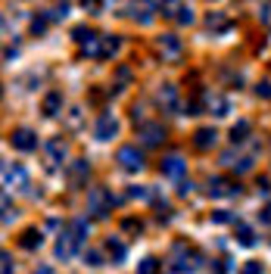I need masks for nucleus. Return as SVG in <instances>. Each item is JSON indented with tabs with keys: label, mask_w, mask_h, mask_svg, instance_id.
Returning a JSON list of instances; mask_svg holds the SVG:
<instances>
[{
	"label": "nucleus",
	"mask_w": 271,
	"mask_h": 274,
	"mask_svg": "<svg viewBox=\"0 0 271 274\" xmlns=\"http://www.w3.org/2000/svg\"><path fill=\"white\" fill-rule=\"evenodd\" d=\"M84 237H87V222L75 218V222H72V225L60 234V240H57V259H60V262H69L72 255L81 249Z\"/></svg>",
	"instance_id": "nucleus-1"
},
{
	"label": "nucleus",
	"mask_w": 271,
	"mask_h": 274,
	"mask_svg": "<svg viewBox=\"0 0 271 274\" xmlns=\"http://www.w3.org/2000/svg\"><path fill=\"white\" fill-rule=\"evenodd\" d=\"M113 206H116V199H113V193L106 190V187H90V193H87V209H90V215L94 218H106L113 212Z\"/></svg>",
	"instance_id": "nucleus-2"
},
{
	"label": "nucleus",
	"mask_w": 271,
	"mask_h": 274,
	"mask_svg": "<svg viewBox=\"0 0 271 274\" xmlns=\"http://www.w3.org/2000/svg\"><path fill=\"white\" fill-rule=\"evenodd\" d=\"M156 13H159L156 0H131V4H128V16L137 25H150L156 19Z\"/></svg>",
	"instance_id": "nucleus-3"
},
{
	"label": "nucleus",
	"mask_w": 271,
	"mask_h": 274,
	"mask_svg": "<svg viewBox=\"0 0 271 274\" xmlns=\"http://www.w3.org/2000/svg\"><path fill=\"white\" fill-rule=\"evenodd\" d=\"M10 143L19 153H31L34 147H38V137H34V131H28V128H16V131L10 134Z\"/></svg>",
	"instance_id": "nucleus-4"
},
{
	"label": "nucleus",
	"mask_w": 271,
	"mask_h": 274,
	"mask_svg": "<svg viewBox=\"0 0 271 274\" xmlns=\"http://www.w3.org/2000/svg\"><path fill=\"white\" fill-rule=\"evenodd\" d=\"M119 166L125 172H140L143 169V153L137 147H122L119 150Z\"/></svg>",
	"instance_id": "nucleus-5"
},
{
	"label": "nucleus",
	"mask_w": 271,
	"mask_h": 274,
	"mask_svg": "<svg viewBox=\"0 0 271 274\" xmlns=\"http://www.w3.org/2000/svg\"><path fill=\"white\" fill-rule=\"evenodd\" d=\"M140 140H143V147H159V143L166 140V128H162L159 122L140 125Z\"/></svg>",
	"instance_id": "nucleus-6"
},
{
	"label": "nucleus",
	"mask_w": 271,
	"mask_h": 274,
	"mask_svg": "<svg viewBox=\"0 0 271 274\" xmlns=\"http://www.w3.org/2000/svg\"><path fill=\"white\" fill-rule=\"evenodd\" d=\"M156 47H159V53H162L169 63L181 60V41L175 38V34H159V38H156Z\"/></svg>",
	"instance_id": "nucleus-7"
},
{
	"label": "nucleus",
	"mask_w": 271,
	"mask_h": 274,
	"mask_svg": "<svg viewBox=\"0 0 271 274\" xmlns=\"http://www.w3.org/2000/svg\"><path fill=\"white\" fill-rule=\"evenodd\" d=\"M116 134H119V119L110 116V113L100 116V119H97V128H94V137H97V140H113Z\"/></svg>",
	"instance_id": "nucleus-8"
},
{
	"label": "nucleus",
	"mask_w": 271,
	"mask_h": 274,
	"mask_svg": "<svg viewBox=\"0 0 271 274\" xmlns=\"http://www.w3.org/2000/svg\"><path fill=\"white\" fill-rule=\"evenodd\" d=\"M156 100H159L162 109L175 113V109H178V87H175V84H162V87H159V94H156Z\"/></svg>",
	"instance_id": "nucleus-9"
},
{
	"label": "nucleus",
	"mask_w": 271,
	"mask_h": 274,
	"mask_svg": "<svg viewBox=\"0 0 271 274\" xmlns=\"http://www.w3.org/2000/svg\"><path fill=\"white\" fill-rule=\"evenodd\" d=\"M159 169H162V175H166V178H181V175H184V169H187V162L181 159V156H166Z\"/></svg>",
	"instance_id": "nucleus-10"
},
{
	"label": "nucleus",
	"mask_w": 271,
	"mask_h": 274,
	"mask_svg": "<svg viewBox=\"0 0 271 274\" xmlns=\"http://www.w3.org/2000/svg\"><path fill=\"white\" fill-rule=\"evenodd\" d=\"M47 156H50V166H60V162L66 159V140H60V137H53V140H47Z\"/></svg>",
	"instance_id": "nucleus-11"
},
{
	"label": "nucleus",
	"mask_w": 271,
	"mask_h": 274,
	"mask_svg": "<svg viewBox=\"0 0 271 274\" xmlns=\"http://www.w3.org/2000/svg\"><path fill=\"white\" fill-rule=\"evenodd\" d=\"M81 53L84 57H94V60H103V34H90L81 44Z\"/></svg>",
	"instance_id": "nucleus-12"
},
{
	"label": "nucleus",
	"mask_w": 271,
	"mask_h": 274,
	"mask_svg": "<svg viewBox=\"0 0 271 274\" xmlns=\"http://www.w3.org/2000/svg\"><path fill=\"white\" fill-rule=\"evenodd\" d=\"M209 193L212 196H234V193H240V187H234L231 181H225V178H212Z\"/></svg>",
	"instance_id": "nucleus-13"
},
{
	"label": "nucleus",
	"mask_w": 271,
	"mask_h": 274,
	"mask_svg": "<svg viewBox=\"0 0 271 274\" xmlns=\"http://www.w3.org/2000/svg\"><path fill=\"white\" fill-rule=\"evenodd\" d=\"M215 140H219V131L215 128H200V131L193 134V143L200 150H209V147H215Z\"/></svg>",
	"instance_id": "nucleus-14"
},
{
	"label": "nucleus",
	"mask_w": 271,
	"mask_h": 274,
	"mask_svg": "<svg viewBox=\"0 0 271 274\" xmlns=\"http://www.w3.org/2000/svg\"><path fill=\"white\" fill-rule=\"evenodd\" d=\"M4 181H7V187H13V184L25 187V184H28V175H25V169H22V166H7Z\"/></svg>",
	"instance_id": "nucleus-15"
},
{
	"label": "nucleus",
	"mask_w": 271,
	"mask_h": 274,
	"mask_svg": "<svg viewBox=\"0 0 271 274\" xmlns=\"http://www.w3.org/2000/svg\"><path fill=\"white\" fill-rule=\"evenodd\" d=\"M87 175H90V166L84 159H78V162H72V169H69V178H72V184L75 187H81L84 181H87Z\"/></svg>",
	"instance_id": "nucleus-16"
},
{
	"label": "nucleus",
	"mask_w": 271,
	"mask_h": 274,
	"mask_svg": "<svg viewBox=\"0 0 271 274\" xmlns=\"http://www.w3.org/2000/svg\"><path fill=\"white\" fill-rule=\"evenodd\" d=\"M184 13V0H159V16L166 19H178Z\"/></svg>",
	"instance_id": "nucleus-17"
},
{
	"label": "nucleus",
	"mask_w": 271,
	"mask_h": 274,
	"mask_svg": "<svg viewBox=\"0 0 271 274\" xmlns=\"http://www.w3.org/2000/svg\"><path fill=\"white\" fill-rule=\"evenodd\" d=\"M249 131H252L249 122H237V125L231 128V143H234V147H237V143H243V140L249 137Z\"/></svg>",
	"instance_id": "nucleus-18"
},
{
	"label": "nucleus",
	"mask_w": 271,
	"mask_h": 274,
	"mask_svg": "<svg viewBox=\"0 0 271 274\" xmlns=\"http://www.w3.org/2000/svg\"><path fill=\"white\" fill-rule=\"evenodd\" d=\"M206 103H209V113H212V116H228V100H225V97L206 94Z\"/></svg>",
	"instance_id": "nucleus-19"
},
{
	"label": "nucleus",
	"mask_w": 271,
	"mask_h": 274,
	"mask_svg": "<svg viewBox=\"0 0 271 274\" xmlns=\"http://www.w3.org/2000/svg\"><path fill=\"white\" fill-rule=\"evenodd\" d=\"M60 106H63V97H60V94H47L41 109H44V116H57V113H60Z\"/></svg>",
	"instance_id": "nucleus-20"
},
{
	"label": "nucleus",
	"mask_w": 271,
	"mask_h": 274,
	"mask_svg": "<svg viewBox=\"0 0 271 274\" xmlns=\"http://www.w3.org/2000/svg\"><path fill=\"white\" fill-rule=\"evenodd\" d=\"M119 47H122V41H119V38H113V34H103V60L116 57Z\"/></svg>",
	"instance_id": "nucleus-21"
},
{
	"label": "nucleus",
	"mask_w": 271,
	"mask_h": 274,
	"mask_svg": "<svg viewBox=\"0 0 271 274\" xmlns=\"http://www.w3.org/2000/svg\"><path fill=\"white\" fill-rule=\"evenodd\" d=\"M106 249H110V255H113L116 262H122V259H125V252H128V249H125V243L116 240V237H110V240H106Z\"/></svg>",
	"instance_id": "nucleus-22"
},
{
	"label": "nucleus",
	"mask_w": 271,
	"mask_h": 274,
	"mask_svg": "<svg viewBox=\"0 0 271 274\" xmlns=\"http://www.w3.org/2000/svg\"><path fill=\"white\" fill-rule=\"evenodd\" d=\"M237 243H243V246H252V243H256V234H252L246 225H237Z\"/></svg>",
	"instance_id": "nucleus-23"
},
{
	"label": "nucleus",
	"mask_w": 271,
	"mask_h": 274,
	"mask_svg": "<svg viewBox=\"0 0 271 274\" xmlns=\"http://www.w3.org/2000/svg\"><path fill=\"white\" fill-rule=\"evenodd\" d=\"M22 246H25V249H38V246H41V234H38V231H25V234H22Z\"/></svg>",
	"instance_id": "nucleus-24"
},
{
	"label": "nucleus",
	"mask_w": 271,
	"mask_h": 274,
	"mask_svg": "<svg viewBox=\"0 0 271 274\" xmlns=\"http://www.w3.org/2000/svg\"><path fill=\"white\" fill-rule=\"evenodd\" d=\"M196 268V255H184V259H181L178 265H175V271L178 274H187V271H193Z\"/></svg>",
	"instance_id": "nucleus-25"
},
{
	"label": "nucleus",
	"mask_w": 271,
	"mask_h": 274,
	"mask_svg": "<svg viewBox=\"0 0 271 274\" xmlns=\"http://www.w3.org/2000/svg\"><path fill=\"white\" fill-rule=\"evenodd\" d=\"M156 268H159L156 259H143V262L137 265V274H156Z\"/></svg>",
	"instance_id": "nucleus-26"
},
{
	"label": "nucleus",
	"mask_w": 271,
	"mask_h": 274,
	"mask_svg": "<svg viewBox=\"0 0 271 274\" xmlns=\"http://www.w3.org/2000/svg\"><path fill=\"white\" fill-rule=\"evenodd\" d=\"M206 25H209V28H228V19H225L222 13H212L209 19H206Z\"/></svg>",
	"instance_id": "nucleus-27"
},
{
	"label": "nucleus",
	"mask_w": 271,
	"mask_h": 274,
	"mask_svg": "<svg viewBox=\"0 0 271 274\" xmlns=\"http://www.w3.org/2000/svg\"><path fill=\"white\" fill-rule=\"evenodd\" d=\"M47 22H50V16H38V19L31 22V34H44V31H47Z\"/></svg>",
	"instance_id": "nucleus-28"
},
{
	"label": "nucleus",
	"mask_w": 271,
	"mask_h": 274,
	"mask_svg": "<svg viewBox=\"0 0 271 274\" xmlns=\"http://www.w3.org/2000/svg\"><path fill=\"white\" fill-rule=\"evenodd\" d=\"M66 13H69V0H60V4H57V10L50 13V19H63Z\"/></svg>",
	"instance_id": "nucleus-29"
},
{
	"label": "nucleus",
	"mask_w": 271,
	"mask_h": 274,
	"mask_svg": "<svg viewBox=\"0 0 271 274\" xmlns=\"http://www.w3.org/2000/svg\"><path fill=\"white\" fill-rule=\"evenodd\" d=\"M81 7H84L87 13H100V10H103V0H81Z\"/></svg>",
	"instance_id": "nucleus-30"
},
{
	"label": "nucleus",
	"mask_w": 271,
	"mask_h": 274,
	"mask_svg": "<svg viewBox=\"0 0 271 274\" xmlns=\"http://www.w3.org/2000/svg\"><path fill=\"white\" fill-rule=\"evenodd\" d=\"M256 94L265 97V100H271V81H259V84H256Z\"/></svg>",
	"instance_id": "nucleus-31"
},
{
	"label": "nucleus",
	"mask_w": 271,
	"mask_h": 274,
	"mask_svg": "<svg viewBox=\"0 0 271 274\" xmlns=\"http://www.w3.org/2000/svg\"><path fill=\"white\" fill-rule=\"evenodd\" d=\"M240 274H262V265H259V262H246V265L240 268Z\"/></svg>",
	"instance_id": "nucleus-32"
},
{
	"label": "nucleus",
	"mask_w": 271,
	"mask_h": 274,
	"mask_svg": "<svg viewBox=\"0 0 271 274\" xmlns=\"http://www.w3.org/2000/svg\"><path fill=\"white\" fill-rule=\"evenodd\" d=\"M178 22H181V25H193V10H190V7H184V13L178 16Z\"/></svg>",
	"instance_id": "nucleus-33"
},
{
	"label": "nucleus",
	"mask_w": 271,
	"mask_h": 274,
	"mask_svg": "<svg viewBox=\"0 0 271 274\" xmlns=\"http://www.w3.org/2000/svg\"><path fill=\"white\" fill-rule=\"evenodd\" d=\"M84 262H87L90 268H97V265H103V262H100V252H94V249H90V252L84 255Z\"/></svg>",
	"instance_id": "nucleus-34"
},
{
	"label": "nucleus",
	"mask_w": 271,
	"mask_h": 274,
	"mask_svg": "<svg viewBox=\"0 0 271 274\" xmlns=\"http://www.w3.org/2000/svg\"><path fill=\"white\" fill-rule=\"evenodd\" d=\"M212 222H219V225H228V222H231V212H225V209H222V212H212Z\"/></svg>",
	"instance_id": "nucleus-35"
},
{
	"label": "nucleus",
	"mask_w": 271,
	"mask_h": 274,
	"mask_svg": "<svg viewBox=\"0 0 271 274\" xmlns=\"http://www.w3.org/2000/svg\"><path fill=\"white\" fill-rule=\"evenodd\" d=\"M0 262H4V274H13V255L10 252H4V259H0Z\"/></svg>",
	"instance_id": "nucleus-36"
},
{
	"label": "nucleus",
	"mask_w": 271,
	"mask_h": 274,
	"mask_svg": "<svg viewBox=\"0 0 271 274\" xmlns=\"http://www.w3.org/2000/svg\"><path fill=\"white\" fill-rule=\"evenodd\" d=\"M131 196H134V199H147L150 193H147V190H143V187H131Z\"/></svg>",
	"instance_id": "nucleus-37"
},
{
	"label": "nucleus",
	"mask_w": 271,
	"mask_h": 274,
	"mask_svg": "<svg viewBox=\"0 0 271 274\" xmlns=\"http://www.w3.org/2000/svg\"><path fill=\"white\" fill-rule=\"evenodd\" d=\"M259 218H262V222H265V225H271V203H268V206L262 209V215H259Z\"/></svg>",
	"instance_id": "nucleus-38"
},
{
	"label": "nucleus",
	"mask_w": 271,
	"mask_h": 274,
	"mask_svg": "<svg viewBox=\"0 0 271 274\" xmlns=\"http://www.w3.org/2000/svg\"><path fill=\"white\" fill-rule=\"evenodd\" d=\"M190 190H193V184H181V187H178V193H181V196H187Z\"/></svg>",
	"instance_id": "nucleus-39"
},
{
	"label": "nucleus",
	"mask_w": 271,
	"mask_h": 274,
	"mask_svg": "<svg viewBox=\"0 0 271 274\" xmlns=\"http://www.w3.org/2000/svg\"><path fill=\"white\" fill-rule=\"evenodd\" d=\"M262 22H268V25H271V7H265V10H262Z\"/></svg>",
	"instance_id": "nucleus-40"
},
{
	"label": "nucleus",
	"mask_w": 271,
	"mask_h": 274,
	"mask_svg": "<svg viewBox=\"0 0 271 274\" xmlns=\"http://www.w3.org/2000/svg\"><path fill=\"white\" fill-rule=\"evenodd\" d=\"M34 274H57V271H53V268H47V265H41V268L34 271Z\"/></svg>",
	"instance_id": "nucleus-41"
}]
</instances>
